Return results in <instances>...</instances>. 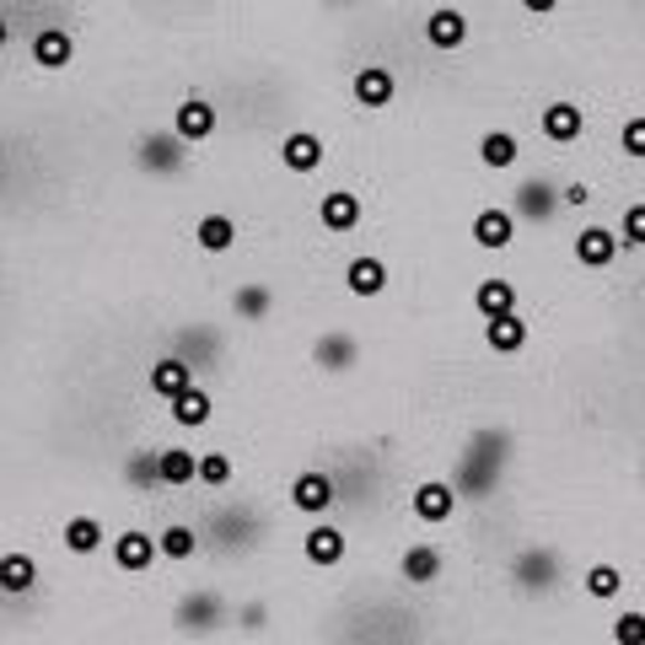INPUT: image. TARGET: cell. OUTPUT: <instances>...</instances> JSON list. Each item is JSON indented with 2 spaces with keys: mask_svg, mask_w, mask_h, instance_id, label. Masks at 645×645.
Listing matches in <instances>:
<instances>
[{
  "mask_svg": "<svg viewBox=\"0 0 645 645\" xmlns=\"http://www.w3.org/2000/svg\"><path fill=\"white\" fill-rule=\"evenodd\" d=\"M317 221H323V232H334V237H350V232L361 226V194H350V188H334V194H323V199H317Z\"/></svg>",
  "mask_w": 645,
  "mask_h": 645,
  "instance_id": "cell-10",
  "label": "cell"
},
{
  "mask_svg": "<svg viewBox=\"0 0 645 645\" xmlns=\"http://www.w3.org/2000/svg\"><path fill=\"white\" fill-rule=\"evenodd\" d=\"M618 146H624V156H635V162H645V114H635V119H624V129H618Z\"/></svg>",
  "mask_w": 645,
  "mask_h": 645,
  "instance_id": "cell-34",
  "label": "cell"
},
{
  "mask_svg": "<svg viewBox=\"0 0 645 645\" xmlns=\"http://www.w3.org/2000/svg\"><path fill=\"white\" fill-rule=\"evenodd\" d=\"M426 38H430V49L452 55V49L468 43V17H462L458 6H436V11H430V22H426Z\"/></svg>",
  "mask_w": 645,
  "mask_h": 645,
  "instance_id": "cell-12",
  "label": "cell"
},
{
  "mask_svg": "<svg viewBox=\"0 0 645 645\" xmlns=\"http://www.w3.org/2000/svg\"><path fill=\"white\" fill-rule=\"evenodd\" d=\"M6 43H11V22L0 17V49H6Z\"/></svg>",
  "mask_w": 645,
  "mask_h": 645,
  "instance_id": "cell-39",
  "label": "cell"
},
{
  "mask_svg": "<svg viewBox=\"0 0 645 645\" xmlns=\"http://www.w3.org/2000/svg\"><path fill=\"white\" fill-rule=\"evenodd\" d=\"M559 199H565V205H586V199H592V188H586V184H570V188H559Z\"/></svg>",
  "mask_w": 645,
  "mask_h": 645,
  "instance_id": "cell-36",
  "label": "cell"
},
{
  "mask_svg": "<svg viewBox=\"0 0 645 645\" xmlns=\"http://www.w3.org/2000/svg\"><path fill=\"white\" fill-rule=\"evenodd\" d=\"M65 554H76V559H92L102 544H108V527L97 522V517H65Z\"/></svg>",
  "mask_w": 645,
  "mask_h": 645,
  "instance_id": "cell-18",
  "label": "cell"
},
{
  "mask_svg": "<svg viewBox=\"0 0 645 645\" xmlns=\"http://www.w3.org/2000/svg\"><path fill=\"white\" fill-rule=\"evenodd\" d=\"M527 334H532V329H527L522 312H500V317H490V323H485V344H490L495 355H522Z\"/></svg>",
  "mask_w": 645,
  "mask_h": 645,
  "instance_id": "cell-13",
  "label": "cell"
},
{
  "mask_svg": "<svg viewBox=\"0 0 645 645\" xmlns=\"http://www.w3.org/2000/svg\"><path fill=\"white\" fill-rule=\"evenodd\" d=\"M184 388H194V367H188L184 355H162V361L152 367V393L173 403Z\"/></svg>",
  "mask_w": 645,
  "mask_h": 645,
  "instance_id": "cell-21",
  "label": "cell"
},
{
  "mask_svg": "<svg viewBox=\"0 0 645 645\" xmlns=\"http://www.w3.org/2000/svg\"><path fill=\"white\" fill-rule=\"evenodd\" d=\"M618 232H608V226H582V237H576V264L582 270H608L618 258Z\"/></svg>",
  "mask_w": 645,
  "mask_h": 645,
  "instance_id": "cell-11",
  "label": "cell"
},
{
  "mask_svg": "<svg viewBox=\"0 0 645 645\" xmlns=\"http://www.w3.org/2000/svg\"><path fill=\"white\" fill-rule=\"evenodd\" d=\"M32 586H38V559L32 554H0V592L6 597H28Z\"/></svg>",
  "mask_w": 645,
  "mask_h": 645,
  "instance_id": "cell-23",
  "label": "cell"
},
{
  "mask_svg": "<svg viewBox=\"0 0 645 645\" xmlns=\"http://www.w3.org/2000/svg\"><path fill=\"white\" fill-rule=\"evenodd\" d=\"M586 129V114L576 102H549L544 114H538V135L549 140V146H576Z\"/></svg>",
  "mask_w": 645,
  "mask_h": 645,
  "instance_id": "cell-8",
  "label": "cell"
},
{
  "mask_svg": "<svg viewBox=\"0 0 645 645\" xmlns=\"http://www.w3.org/2000/svg\"><path fill=\"white\" fill-rule=\"evenodd\" d=\"M302 554H307V565H317V570H334V565H344V554H350V538H344L334 522H317L302 532Z\"/></svg>",
  "mask_w": 645,
  "mask_h": 645,
  "instance_id": "cell-7",
  "label": "cell"
},
{
  "mask_svg": "<svg viewBox=\"0 0 645 645\" xmlns=\"http://www.w3.org/2000/svg\"><path fill=\"white\" fill-rule=\"evenodd\" d=\"M184 140H178V135H173V129H167V135H146V140H140V167H152V173H178V167H184Z\"/></svg>",
  "mask_w": 645,
  "mask_h": 645,
  "instance_id": "cell-19",
  "label": "cell"
},
{
  "mask_svg": "<svg viewBox=\"0 0 645 645\" xmlns=\"http://www.w3.org/2000/svg\"><path fill=\"white\" fill-rule=\"evenodd\" d=\"M350 92H355L361 108H388V102L399 97V81H393L388 65H361V70L350 76Z\"/></svg>",
  "mask_w": 645,
  "mask_h": 645,
  "instance_id": "cell-9",
  "label": "cell"
},
{
  "mask_svg": "<svg viewBox=\"0 0 645 645\" xmlns=\"http://www.w3.org/2000/svg\"><path fill=\"white\" fill-rule=\"evenodd\" d=\"M473 243L479 247H490V253H506V247L517 243V215L506 211V205H485V211L473 215Z\"/></svg>",
  "mask_w": 645,
  "mask_h": 645,
  "instance_id": "cell-6",
  "label": "cell"
},
{
  "mask_svg": "<svg viewBox=\"0 0 645 645\" xmlns=\"http://www.w3.org/2000/svg\"><path fill=\"white\" fill-rule=\"evenodd\" d=\"M565 199H559V188L544 184V178H532V184L517 188V205H511V215H527V221H554V211H559Z\"/></svg>",
  "mask_w": 645,
  "mask_h": 645,
  "instance_id": "cell-20",
  "label": "cell"
},
{
  "mask_svg": "<svg viewBox=\"0 0 645 645\" xmlns=\"http://www.w3.org/2000/svg\"><path fill=\"white\" fill-rule=\"evenodd\" d=\"M522 6H527V11H532V17H549V11H554V6H559V0H522Z\"/></svg>",
  "mask_w": 645,
  "mask_h": 645,
  "instance_id": "cell-38",
  "label": "cell"
},
{
  "mask_svg": "<svg viewBox=\"0 0 645 645\" xmlns=\"http://www.w3.org/2000/svg\"><path fill=\"white\" fill-rule=\"evenodd\" d=\"M409 511H414V522H426V527L452 522V511H458V490H452V485H441V479H426V485H414V495H409Z\"/></svg>",
  "mask_w": 645,
  "mask_h": 645,
  "instance_id": "cell-2",
  "label": "cell"
},
{
  "mask_svg": "<svg viewBox=\"0 0 645 645\" xmlns=\"http://www.w3.org/2000/svg\"><path fill=\"white\" fill-rule=\"evenodd\" d=\"M334 500H339V490H334V479H329L323 468H307V473L291 479V506H296L302 517H329Z\"/></svg>",
  "mask_w": 645,
  "mask_h": 645,
  "instance_id": "cell-1",
  "label": "cell"
},
{
  "mask_svg": "<svg viewBox=\"0 0 645 645\" xmlns=\"http://www.w3.org/2000/svg\"><path fill=\"white\" fill-rule=\"evenodd\" d=\"M618 243L624 247H645V199L624 211V226H618Z\"/></svg>",
  "mask_w": 645,
  "mask_h": 645,
  "instance_id": "cell-35",
  "label": "cell"
},
{
  "mask_svg": "<svg viewBox=\"0 0 645 645\" xmlns=\"http://www.w3.org/2000/svg\"><path fill=\"white\" fill-rule=\"evenodd\" d=\"M194 247H199V253H232V247H237V221L221 211L199 215V221H194Z\"/></svg>",
  "mask_w": 645,
  "mask_h": 645,
  "instance_id": "cell-17",
  "label": "cell"
},
{
  "mask_svg": "<svg viewBox=\"0 0 645 645\" xmlns=\"http://www.w3.org/2000/svg\"><path fill=\"white\" fill-rule=\"evenodd\" d=\"M355 355H361V344H355L350 334H323V339H317V367H323V371L355 367Z\"/></svg>",
  "mask_w": 645,
  "mask_h": 645,
  "instance_id": "cell-28",
  "label": "cell"
},
{
  "mask_svg": "<svg viewBox=\"0 0 645 645\" xmlns=\"http://www.w3.org/2000/svg\"><path fill=\"white\" fill-rule=\"evenodd\" d=\"M232 307H237V317H247V323H264L270 307H275V296H270L264 285H243V291L232 296Z\"/></svg>",
  "mask_w": 645,
  "mask_h": 645,
  "instance_id": "cell-30",
  "label": "cell"
},
{
  "mask_svg": "<svg viewBox=\"0 0 645 645\" xmlns=\"http://www.w3.org/2000/svg\"><path fill=\"white\" fill-rule=\"evenodd\" d=\"M156 549H162V559H173V565H184V559H194V549H199V538H194V527L173 522L156 532Z\"/></svg>",
  "mask_w": 645,
  "mask_h": 645,
  "instance_id": "cell-29",
  "label": "cell"
},
{
  "mask_svg": "<svg viewBox=\"0 0 645 645\" xmlns=\"http://www.w3.org/2000/svg\"><path fill=\"white\" fill-rule=\"evenodd\" d=\"M156 559H162V549H156L152 532L129 527V532H119V538H114V570H119V576H146Z\"/></svg>",
  "mask_w": 645,
  "mask_h": 645,
  "instance_id": "cell-3",
  "label": "cell"
},
{
  "mask_svg": "<svg viewBox=\"0 0 645 645\" xmlns=\"http://www.w3.org/2000/svg\"><path fill=\"white\" fill-rule=\"evenodd\" d=\"M264 624V603H247L243 608V629H258Z\"/></svg>",
  "mask_w": 645,
  "mask_h": 645,
  "instance_id": "cell-37",
  "label": "cell"
},
{
  "mask_svg": "<svg viewBox=\"0 0 645 645\" xmlns=\"http://www.w3.org/2000/svg\"><path fill=\"white\" fill-rule=\"evenodd\" d=\"M280 167L285 173H296V178H307L323 167V135H312V129H291V135H280Z\"/></svg>",
  "mask_w": 645,
  "mask_h": 645,
  "instance_id": "cell-4",
  "label": "cell"
},
{
  "mask_svg": "<svg viewBox=\"0 0 645 645\" xmlns=\"http://www.w3.org/2000/svg\"><path fill=\"white\" fill-rule=\"evenodd\" d=\"M582 592L592 603H618V597H624V570L608 565V559H597V565L582 570Z\"/></svg>",
  "mask_w": 645,
  "mask_h": 645,
  "instance_id": "cell-24",
  "label": "cell"
},
{
  "mask_svg": "<svg viewBox=\"0 0 645 645\" xmlns=\"http://www.w3.org/2000/svg\"><path fill=\"white\" fill-rule=\"evenodd\" d=\"M614 645H645V614H618L614 618Z\"/></svg>",
  "mask_w": 645,
  "mask_h": 645,
  "instance_id": "cell-33",
  "label": "cell"
},
{
  "mask_svg": "<svg viewBox=\"0 0 645 645\" xmlns=\"http://www.w3.org/2000/svg\"><path fill=\"white\" fill-rule=\"evenodd\" d=\"M473 312L490 323V317H500V312H517V285L511 280H479L473 285Z\"/></svg>",
  "mask_w": 645,
  "mask_h": 645,
  "instance_id": "cell-25",
  "label": "cell"
},
{
  "mask_svg": "<svg viewBox=\"0 0 645 645\" xmlns=\"http://www.w3.org/2000/svg\"><path fill=\"white\" fill-rule=\"evenodd\" d=\"M344 291L350 296H382L388 291V264L382 258H350L344 264Z\"/></svg>",
  "mask_w": 645,
  "mask_h": 645,
  "instance_id": "cell-22",
  "label": "cell"
},
{
  "mask_svg": "<svg viewBox=\"0 0 645 645\" xmlns=\"http://www.w3.org/2000/svg\"><path fill=\"white\" fill-rule=\"evenodd\" d=\"M199 485H205V490H226V485H232V458H226V452H205V458H199Z\"/></svg>",
  "mask_w": 645,
  "mask_h": 645,
  "instance_id": "cell-32",
  "label": "cell"
},
{
  "mask_svg": "<svg viewBox=\"0 0 645 645\" xmlns=\"http://www.w3.org/2000/svg\"><path fill=\"white\" fill-rule=\"evenodd\" d=\"M156 473H162V490H188L199 479V458L188 447H156Z\"/></svg>",
  "mask_w": 645,
  "mask_h": 645,
  "instance_id": "cell-14",
  "label": "cell"
},
{
  "mask_svg": "<svg viewBox=\"0 0 645 645\" xmlns=\"http://www.w3.org/2000/svg\"><path fill=\"white\" fill-rule=\"evenodd\" d=\"M215 124H221V114H215L205 97H184L178 114H173V135H178L184 146H205L215 135Z\"/></svg>",
  "mask_w": 645,
  "mask_h": 645,
  "instance_id": "cell-5",
  "label": "cell"
},
{
  "mask_svg": "<svg viewBox=\"0 0 645 645\" xmlns=\"http://www.w3.org/2000/svg\"><path fill=\"white\" fill-rule=\"evenodd\" d=\"M167 409H173V426H184V430L211 426V393H205V388H184Z\"/></svg>",
  "mask_w": 645,
  "mask_h": 645,
  "instance_id": "cell-27",
  "label": "cell"
},
{
  "mask_svg": "<svg viewBox=\"0 0 645 645\" xmlns=\"http://www.w3.org/2000/svg\"><path fill=\"white\" fill-rule=\"evenodd\" d=\"M441 565H447V554L436 549V544H409L403 559H399V570H403V582H409V586L441 582Z\"/></svg>",
  "mask_w": 645,
  "mask_h": 645,
  "instance_id": "cell-16",
  "label": "cell"
},
{
  "mask_svg": "<svg viewBox=\"0 0 645 645\" xmlns=\"http://www.w3.org/2000/svg\"><path fill=\"white\" fill-rule=\"evenodd\" d=\"M70 60H76V38L65 28L32 32V65H38V70H65Z\"/></svg>",
  "mask_w": 645,
  "mask_h": 645,
  "instance_id": "cell-15",
  "label": "cell"
},
{
  "mask_svg": "<svg viewBox=\"0 0 645 645\" xmlns=\"http://www.w3.org/2000/svg\"><path fill=\"white\" fill-rule=\"evenodd\" d=\"M517 135L511 129H490V135H479V162L485 167H495V173H511L517 167Z\"/></svg>",
  "mask_w": 645,
  "mask_h": 645,
  "instance_id": "cell-26",
  "label": "cell"
},
{
  "mask_svg": "<svg viewBox=\"0 0 645 645\" xmlns=\"http://www.w3.org/2000/svg\"><path fill=\"white\" fill-rule=\"evenodd\" d=\"M124 485H129V490H152V485H162L156 452H129V458H124Z\"/></svg>",
  "mask_w": 645,
  "mask_h": 645,
  "instance_id": "cell-31",
  "label": "cell"
}]
</instances>
